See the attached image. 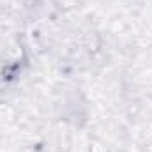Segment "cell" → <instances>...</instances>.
<instances>
[{
  "label": "cell",
  "mask_w": 152,
  "mask_h": 152,
  "mask_svg": "<svg viewBox=\"0 0 152 152\" xmlns=\"http://www.w3.org/2000/svg\"><path fill=\"white\" fill-rule=\"evenodd\" d=\"M88 152H108V151H106V147H104L101 142L94 140V142H90V145H88Z\"/></svg>",
  "instance_id": "1"
}]
</instances>
